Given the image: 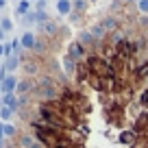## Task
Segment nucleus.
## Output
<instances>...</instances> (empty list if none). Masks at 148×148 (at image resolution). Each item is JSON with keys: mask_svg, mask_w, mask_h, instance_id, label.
Segmentation results:
<instances>
[{"mask_svg": "<svg viewBox=\"0 0 148 148\" xmlns=\"http://www.w3.org/2000/svg\"><path fill=\"white\" fill-rule=\"evenodd\" d=\"M68 57L72 61H83L85 59V46L81 42H72L68 46Z\"/></svg>", "mask_w": 148, "mask_h": 148, "instance_id": "f257e3e1", "label": "nucleus"}, {"mask_svg": "<svg viewBox=\"0 0 148 148\" xmlns=\"http://www.w3.org/2000/svg\"><path fill=\"white\" fill-rule=\"evenodd\" d=\"M15 89H18V81H15V76H7L2 83H0V92L2 94H15Z\"/></svg>", "mask_w": 148, "mask_h": 148, "instance_id": "f03ea898", "label": "nucleus"}, {"mask_svg": "<svg viewBox=\"0 0 148 148\" xmlns=\"http://www.w3.org/2000/svg\"><path fill=\"white\" fill-rule=\"evenodd\" d=\"M72 9H74L72 0H57V13L59 15H70Z\"/></svg>", "mask_w": 148, "mask_h": 148, "instance_id": "7ed1b4c3", "label": "nucleus"}, {"mask_svg": "<svg viewBox=\"0 0 148 148\" xmlns=\"http://www.w3.org/2000/svg\"><path fill=\"white\" fill-rule=\"evenodd\" d=\"M137 133H135V131H122L120 133V137H118V142L120 144H124V146H131V144L133 142H137Z\"/></svg>", "mask_w": 148, "mask_h": 148, "instance_id": "20e7f679", "label": "nucleus"}, {"mask_svg": "<svg viewBox=\"0 0 148 148\" xmlns=\"http://www.w3.org/2000/svg\"><path fill=\"white\" fill-rule=\"evenodd\" d=\"M2 107H9L15 111L20 107V98H15V94H2Z\"/></svg>", "mask_w": 148, "mask_h": 148, "instance_id": "39448f33", "label": "nucleus"}, {"mask_svg": "<svg viewBox=\"0 0 148 148\" xmlns=\"http://www.w3.org/2000/svg\"><path fill=\"white\" fill-rule=\"evenodd\" d=\"M20 42H22V48H26V50H33V48L37 46V39H35V35H33V33H24Z\"/></svg>", "mask_w": 148, "mask_h": 148, "instance_id": "423d86ee", "label": "nucleus"}, {"mask_svg": "<svg viewBox=\"0 0 148 148\" xmlns=\"http://www.w3.org/2000/svg\"><path fill=\"white\" fill-rule=\"evenodd\" d=\"M89 33L94 35V39H96V42H102V39L107 37V31L102 28V24H94V26L89 28Z\"/></svg>", "mask_w": 148, "mask_h": 148, "instance_id": "0eeeda50", "label": "nucleus"}, {"mask_svg": "<svg viewBox=\"0 0 148 148\" xmlns=\"http://www.w3.org/2000/svg\"><path fill=\"white\" fill-rule=\"evenodd\" d=\"M18 65H20V57L18 55H11V57H7V63L2 65V68H5L7 72H15Z\"/></svg>", "mask_w": 148, "mask_h": 148, "instance_id": "6e6552de", "label": "nucleus"}, {"mask_svg": "<svg viewBox=\"0 0 148 148\" xmlns=\"http://www.w3.org/2000/svg\"><path fill=\"white\" fill-rule=\"evenodd\" d=\"M79 42L83 44V46H92V44H96V39H94V35H92L89 31H83V33L79 35Z\"/></svg>", "mask_w": 148, "mask_h": 148, "instance_id": "1a4fd4ad", "label": "nucleus"}, {"mask_svg": "<svg viewBox=\"0 0 148 148\" xmlns=\"http://www.w3.org/2000/svg\"><path fill=\"white\" fill-rule=\"evenodd\" d=\"M15 13H18V15L31 13V0H20V5H18V9H15Z\"/></svg>", "mask_w": 148, "mask_h": 148, "instance_id": "9d476101", "label": "nucleus"}, {"mask_svg": "<svg viewBox=\"0 0 148 148\" xmlns=\"http://www.w3.org/2000/svg\"><path fill=\"white\" fill-rule=\"evenodd\" d=\"M100 24H102V28H105V31H113V28L118 26V20H116V18H111V15H109V18H105Z\"/></svg>", "mask_w": 148, "mask_h": 148, "instance_id": "9b49d317", "label": "nucleus"}, {"mask_svg": "<svg viewBox=\"0 0 148 148\" xmlns=\"http://www.w3.org/2000/svg\"><path fill=\"white\" fill-rule=\"evenodd\" d=\"M63 68H65V72H68V74H72L74 68H76V61H72L68 55H65V57H63Z\"/></svg>", "mask_w": 148, "mask_h": 148, "instance_id": "f8f14e48", "label": "nucleus"}, {"mask_svg": "<svg viewBox=\"0 0 148 148\" xmlns=\"http://www.w3.org/2000/svg\"><path fill=\"white\" fill-rule=\"evenodd\" d=\"M0 28H2L5 33H9L11 28H13V22H11L9 18H0Z\"/></svg>", "mask_w": 148, "mask_h": 148, "instance_id": "ddd939ff", "label": "nucleus"}, {"mask_svg": "<svg viewBox=\"0 0 148 148\" xmlns=\"http://www.w3.org/2000/svg\"><path fill=\"white\" fill-rule=\"evenodd\" d=\"M22 146L24 148H42L37 142H33V137H22Z\"/></svg>", "mask_w": 148, "mask_h": 148, "instance_id": "4468645a", "label": "nucleus"}, {"mask_svg": "<svg viewBox=\"0 0 148 148\" xmlns=\"http://www.w3.org/2000/svg\"><path fill=\"white\" fill-rule=\"evenodd\" d=\"M55 109L59 111V113H61V118H63V120H65V111H63V109H59V105H55ZM72 109H74V107H70V109H68V116L72 118V122H74V124H76V116H74V113H72Z\"/></svg>", "mask_w": 148, "mask_h": 148, "instance_id": "2eb2a0df", "label": "nucleus"}, {"mask_svg": "<svg viewBox=\"0 0 148 148\" xmlns=\"http://www.w3.org/2000/svg\"><path fill=\"white\" fill-rule=\"evenodd\" d=\"M11 116H13V109H9V107H2V109H0V118H2V122H7Z\"/></svg>", "mask_w": 148, "mask_h": 148, "instance_id": "dca6fc26", "label": "nucleus"}, {"mask_svg": "<svg viewBox=\"0 0 148 148\" xmlns=\"http://www.w3.org/2000/svg\"><path fill=\"white\" fill-rule=\"evenodd\" d=\"M28 89H31V83H28V81H22V83H18V89H15V92L18 94H26Z\"/></svg>", "mask_w": 148, "mask_h": 148, "instance_id": "f3484780", "label": "nucleus"}, {"mask_svg": "<svg viewBox=\"0 0 148 148\" xmlns=\"http://www.w3.org/2000/svg\"><path fill=\"white\" fill-rule=\"evenodd\" d=\"M137 105H139V107H148V89H144V92H142V96H139Z\"/></svg>", "mask_w": 148, "mask_h": 148, "instance_id": "a211bd4d", "label": "nucleus"}, {"mask_svg": "<svg viewBox=\"0 0 148 148\" xmlns=\"http://www.w3.org/2000/svg\"><path fill=\"white\" fill-rule=\"evenodd\" d=\"M13 135H15V126L7 122L5 124V137H13Z\"/></svg>", "mask_w": 148, "mask_h": 148, "instance_id": "6ab92c4d", "label": "nucleus"}, {"mask_svg": "<svg viewBox=\"0 0 148 148\" xmlns=\"http://www.w3.org/2000/svg\"><path fill=\"white\" fill-rule=\"evenodd\" d=\"M137 9L142 11L144 15H148V0H139V2H137Z\"/></svg>", "mask_w": 148, "mask_h": 148, "instance_id": "aec40b11", "label": "nucleus"}, {"mask_svg": "<svg viewBox=\"0 0 148 148\" xmlns=\"http://www.w3.org/2000/svg\"><path fill=\"white\" fill-rule=\"evenodd\" d=\"M74 7H76V9H85V7H87V0H76Z\"/></svg>", "mask_w": 148, "mask_h": 148, "instance_id": "412c9836", "label": "nucleus"}, {"mask_svg": "<svg viewBox=\"0 0 148 148\" xmlns=\"http://www.w3.org/2000/svg\"><path fill=\"white\" fill-rule=\"evenodd\" d=\"M5 124L7 122H0V142H5Z\"/></svg>", "mask_w": 148, "mask_h": 148, "instance_id": "4be33fe9", "label": "nucleus"}, {"mask_svg": "<svg viewBox=\"0 0 148 148\" xmlns=\"http://www.w3.org/2000/svg\"><path fill=\"white\" fill-rule=\"evenodd\" d=\"M139 24H142V26H148V15H144V18H139Z\"/></svg>", "mask_w": 148, "mask_h": 148, "instance_id": "5701e85b", "label": "nucleus"}, {"mask_svg": "<svg viewBox=\"0 0 148 148\" xmlns=\"http://www.w3.org/2000/svg\"><path fill=\"white\" fill-rule=\"evenodd\" d=\"M2 55H5V44L0 42V57H2Z\"/></svg>", "mask_w": 148, "mask_h": 148, "instance_id": "b1692460", "label": "nucleus"}, {"mask_svg": "<svg viewBox=\"0 0 148 148\" xmlns=\"http://www.w3.org/2000/svg\"><path fill=\"white\" fill-rule=\"evenodd\" d=\"M7 7V0H0V9H5Z\"/></svg>", "mask_w": 148, "mask_h": 148, "instance_id": "393cba45", "label": "nucleus"}, {"mask_svg": "<svg viewBox=\"0 0 148 148\" xmlns=\"http://www.w3.org/2000/svg\"><path fill=\"white\" fill-rule=\"evenodd\" d=\"M2 37H5V31H2V28H0V39H2Z\"/></svg>", "mask_w": 148, "mask_h": 148, "instance_id": "a878e982", "label": "nucleus"}, {"mask_svg": "<svg viewBox=\"0 0 148 148\" xmlns=\"http://www.w3.org/2000/svg\"><path fill=\"white\" fill-rule=\"evenodd\" d=\"M126 2H135V5H137V2H139V0H126Z\"/></svg>", "mask_w": 148, "mask_h": 148, "instance_id": "bb28decb", "label": "nucleus"}, {"mask_svg": "<svg viewBox=\"0 0 148 148\" xmlns=\"http://www.w3.org/2000/svg\"><path fill=\"white\" fill-rule=\"evenodd\" d=\"M31 2H39V0H31Z\"/></svg>", "mask_w": 148, "mask_h": 148, "instance_id": "cd10ccee", "label": "nucleus"}, {"mask_svg": "<svg viewBox=\"0 0 148 148\" xmlns=\"http://www.w3.org/2000/svg\"><path fill=\"white\" fill-rule=\"evenodd\" d=\"M146 85H148V79H146Z\"/></svg>", "mask_w": 148, "mask_h": 148, "instance_id": "c85d7f7f", "label": "nucleus"}, {"mask_svg": "<svg viewBox=\"0 0 148 148\" xmlns=\"http://www.w3.org/2000/svg\"><path fill=\"white\" fill-rule=\"evenodd\" d=\"M89 2H94V0H89Z\"/></svg>", "mask_w": 148, "mask_h": 148, "instance_id": "c756f323", "label": "nucleus"}, {"mask_svg": "<svg viewBox=\"0 0 148 148\" xmlns=\"http://www.w3.org/2000/svg\"><path fill=\"white\" fill-rule=\"evenodd\" d=\"M72 2H76V0H72Z\"/></svg>", "mask_w": 148, "mask_h": 148, "instance_id": "7c9ffc66", "label": "nucleus"}]
</instances>
